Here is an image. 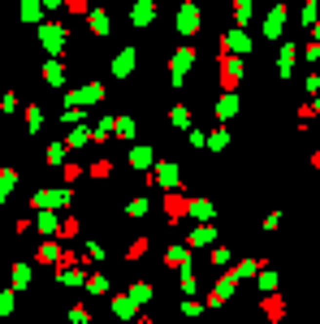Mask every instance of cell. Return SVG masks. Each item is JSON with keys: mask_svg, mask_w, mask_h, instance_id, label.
Instances as JSON below:
<instances>
[{"mask_svg": "<svg viewBox=\"0 0 320 324\" xmlns=\"http://www.w3.org/2000/svg\"><path fill=\"white\" fill-rule=\"evenodd\" d=\"M264 316L277 320V316H281V298H268V303H264Z\"/></svg>", "mask_w": 320, "mask_h": 324, "instance_id": "cell-1", "label": "cell"}, {"mask_svg": "<svg viewBox=\"0 0 320 324\" xmlns=\"http://www.w3.org/2000/svg\"><path fill=\"white\" fill-rule=\"evenodd\" d=\"M39 259H43V264H52V259H61V251H57V247H43V251H39Z\"/></svg>", "mask_w": 320, "mask_h": 324, "instance_id": "cell-2", "label": "cell"}, {"mask_svg": "<svg viewBox=\"0 0 320 324\" xmlns=\"http://www.w3.org/2000/svg\"><path fill=\"white\" fill-rule=\"evenodd\" d=\"M316 169H320V156H316Z\"/></svg>", "mask_w": 320, "mask_h": 324, "instance_id": "cell-3", "label": "cell"}]
</instances>
